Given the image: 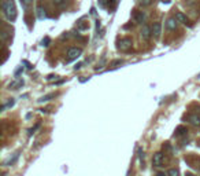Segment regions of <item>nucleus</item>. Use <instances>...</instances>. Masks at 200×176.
I'll use <instances>...</instances> for the list:
<instances>
[{"label": "nucleus", "mask_w": 200, "mask_h": 176, "mask_svg": "<svg viewBox=\"0 0 200 176\" xmlns=\"http://www.w3.org/2000/svg\"><path fill=\"white\" fill-rule=\"evenodd\" d=\"M2 10L4 13L6 18L10 22H14L17 19V8H15V3L12 0H3L2 2Z\"/></svg>", "instance_id": "obj_1"}, {"label": "nucleus", "mask_w": 200, "mask_h": 176, "mask_svg": "<svg viewBox=\"0 0 200 176\" xmlns=\"http://www.w3.org/2000/svg\"><path fill=\"white\" fill-rule=\"evenodd\" d=\"M81 54H82V48H78V47L69 48V51H67V62H71V61L77 59Z\"/></svg>", "instance_id": "obj_2"}, {"label": "nucleus", "mask_w": 200, "mask_h": 176, "mask_svg": "<svg viewBox=\"0 0 200 176\" xmlns=\"http://www.w3.org/2000/svg\"><path fill=\"white\" fill-rule=\"evenodd\" d=\"M130 47H132V40H130L129 37L121 39L118 41V50H121V51H127V50H130Z\"/></svg>", "instance_id": "obj_3"}, {"label": "nucleus", "mask_w": 200, "mask_h": 176, "mask_svg": "<svg viewBox=\"0 0 200 176\" xmlns=\"http://www.w3.org/2000/svg\"><path fill=\"white\" fill-rule=\"evenodd\" d=\"M140 34H141V37H143V40L147 41V40H150L151 36H152V29H151L148 25H144L143 28H141Z\"/></svg>", "instance_id": "obj_4"}, {"label": "nucleus", "mask_w": 200, "mask_h": 176, "mask_svg": "<svg viewBox=\"0 0 200 176\" xmlns=\"http://www.w3.org/2000/svg\"><path fill=\"white\" fill-rule=\"evenodd\" d=\"M163 161H164L163 153H155V154H154L152 163H154L155 167H162V165H163Z\"/></svg>", "instance_id": "obj_5"}, {"label": "nucleus", "mask_w": 200, "mask_h": 176, "mask_svg": "<svg viewBox=\"0 0 200 176\" xmlns=\"http://www.w3.org/2000/svg\"><path fill=\"white\" fill-rule=\"evenodd\" d=\"M151 29H152V36L155 37V39H159L160 33H162V25H160V22H155Z\"/></svg>", "instance_id": "obj_6"}, {"label": "nucleus", "mask_w": 200, "mask_h": 176, "mask_svg": "<svg viewBox=\"0 0 200 176\" xmlns=\"http://www.w3.org/2000/svg\"><path fill=\"white\" fill-rule=\"evenodd\" d=\"M188 121L195 127H200V116L199 114H189L188 116Z\"/></svg>", "instance_id": "obj_7"}, {"label": "nucleus", "mask_w": 200, "mask_h": 176, "mask_svg": "<svg viewBox=\"0 0 200 176\" xmlns=\"http://www.w3.org/2000/svg\"><path fill=\"white\" fill-rule=\"evenodd\" d=\"M22 85H23V80H22V78H15L14 81L10 83L8 88L10 89H18V88L22 87Z\"/></svg>", "instance_id": "obj_8"}, {"label": "nucleus", "mask_w": 200, "mask_h": 176, "mask_svg": "<svg viewBox=\"0 0 200 176\" xmlns=\"http://www.w3.org/2000/svg\"><path fill=\"white\" fill-rule=\"evenodd\" d=\"M177 22H178V21L175 19V18H169L166 21V28H167L169 30H175V29H177Z\"/></svg>", "instance_id": "obj_9"}, {"label": "nucleus", "mask_w": 200, "mask_h": 176, "mask_svg": "<svg viewBox=\"0 0 200 176\" xmlns=\"http://www.w3.org/2000/svg\"><path fill=\"white\" fill-rule=\"evenodd\" d=\"M36 14H37V18H39V19H44V18H45V17H47L45 10H44L41 6H39V7H37V8H36Z\"/></svg>", "instance_id": "obj_10"}, {"label": "nucleus", "mask_w": 200, "mask_h": 176, "mask_svg": "<svg viewBox=\"0 0 200 176\" xmlns=\"http://www.w3.org/2000/svg\"><path fill=\"white\" fill-rule=\"evenodd\" d=\"M134 18H136V22L143 23L144 21H145V14H144V11H137L136 15H134Z\"/></svg>", "instance_id": "obj_11"}, {"label": "nucleus", "mask_w": 200, "mask_h": 176, "mask_svg": "<svg viewBox=\"0 0 200 176\" xmlns=\"http://www.w3.org/2000/svg\"><path fill=\"white\" fill-rule=\"evenodd\" d=\"M175 19H177L178 22H182V23H187L188 22V18L182 13H177V14H175Z\"/></svg>", "instance_id": "obj_12"}, {"label": "nucleus", "mask_w": 200, "mask_h": 176, "mask_svg": "<svg viewBox=\"0 0 200 176\" xmlns=\"http://www.w3.org/2000/svg\"><path fill=\"white\" fill-rule=\"evenodd\" d=\"M188 129L185 128V127H178L177 129H175V135L177 136H182V135H187Z\"/></svg>", "instance_id": "obj_13"}, {"label": "nucleus", "mask_w": 200, "mask_h": 176, "mask_svg": "<svg viewBox=\"0 0 200 176\" xmlns=\"http://www.w3.org/2000/svg\"><path fill=\"white\" fill-rule=\"evenodd\" d=\"M32 3H33V0H21V4H22V7H23L25 10L29 8Z\"/></svg>", "instance_id": "obj_14"}, {"label": "nucleus", "mask_w": 200, "mask_h": 176, "mask_svg": "<svg viewBox=\"0 0 200 176\" xmlns=\"http://www.w3.org/2000/svg\"><path fill=\"white\" fill-rule=\"evenodd\" d=\"M123 63V61L122 59H115V61H112L111 63H110V66H112V68H117L118 65H122Z\"/></svg>", "instance_id": "obj_15"}, {"label": "nucleus", "mask_w": 200, "mask_h": 176, "mask_svg": "<svg viewBox=\"0 0 200 176\" xmlns=\"http://www.w3.org/2000/svg\"><path fill=\"white\" fill-rule=\"evenodd\" d=\"M14 103H15V101H14V99H10V101L6 103V105H3L2 109L4 110V109H7V108H11V106H14Z\"/></svg>", "instance_id": "obj_16"}, {"label": "nucleus", "mask_w": 200, "mask_h": 176, "mask_svg": "<svg viewBox=\"0 0 200 176\" xmlns=\"http://www.w3.org/2000/svg\"><path fill=\"white\" fill-rule=\"evenodd\" d=\"M89 28V23H78V26H77V29L78 30H85V29H88Z\"/></svg>", "instance_id": "obj_17"}, {"label": "nucleus", "mask_w": 200, "mask_h": 176, "mask_svg": "<svg viewBox=\"0 0 200 176\" xmlns=\"http://www.w3.org/2000/svg\"><path fill=\"white\" fill-rule=\"evenodd\" d=\"M51 98H54V94H50V95L43 96V98H40V99H39V102H47V101H50Z\"/></svg>", "instance_id": "obj_18"}, {"label": "nucleus", "mask_w": 200, "mask_h": 176, "mask_svg": "<svg viewBox=\"0 0 200 176\" xmlns=\"http://www.w3.org/2000/svg\"><path fill=\"white\" fill-rule=\"evenodd\" d=\"M167 176H180V172L178 169H170L167 172Z\"/></svg>", "instance_id": "obj_19"}, {"label": "nucleus", "mask_w": 200, "mask_h": 176, "mask_svg": "<svg viewBox=\"0 0 200 176\" xmlns=\"http://www.w3.org/2000/svg\"><path fill=\"white\" fill-rule=\"evenodd\" d=\"M107 3H110V0H99V6L102 7V8L107 7Z\"/></svg>", "instance_id": "obj_20"}, {"label": "nucleus", "mask_w": 200, "mask_h": 176, "mask_svg": "<svg viewBox=\"0 0 200 176\" xmlns=\"http://www.w3.org/2000/svg\"><path fill=\"white\" fill-rule=\"evenodd\" d=\"M117 4H118V0H111V6H110V10H115Z\"/></svg>", "instance_id": "obj_21"}, {"label": "nucleus", "mask_w": 200, "mask_h": 176, "mask_svg": "<svg viewBox=\"0 0 200 176\" xmlns=\"http://www.w3.org/2000/svg\"><path fill=\"white\" fill-rule=\"evenodd\" d=\"M50 41H51L50 37H45V39L43 40V46H44V47H48V46H50Z\"/></svg>", "instance_id": "obj_22"}, {"label": "nucleus", "mask_w": 200, "mask_h": 176, "mask_svg": "<svg viewBox=\"0 0 200 176\" xmlns=\"http://www.w3.org/2000/svg\"><path fill=\"white\" fill-rule=\"evenodd\" d=\"M37 128H39V124H37V125L34 127V128H30V129H29V136H30V135H33V132H34V131H36Z\"/></svg>", "instance_id": "obj_23"}, {"label": "nucleus", "mask_w": 200, "mask_h": 176, "mask_svg": "<svg viewBox=\"0 0 200 176\" xmlns=\"http://www.w3.org/2000/svg\"><path fill=\"white\" fill-rule=\"evenodd\" d=\"M141 4H143V6H150L151 4V0H141Z\"/></svg>", "instance_id": "obj_24"}, {"label": "nucleus", "mask_w": 200, "mask_h": 176, "mask_svg": "<svg viewBox=\"0 0 200 176\" xmlns=\"http://www.w3.org/2000/svg\"><path fill=\"white\" fill-rule=\"evenodd\" d=\"M52 2L55 3V4H62V3H63L64 0H52Z\"/></svg>", "instance_id": "obj_25"}, {"label": "nucleus", "mask_w": 200, "mask_h": 176, "mask_svg": "<svg viewBox=\"0 0 200 176\" xmlns=\"http://www.w3.org/2000/svg\"><path fill=\"white\" fill-rule=\"evenodd\" d=\"M48 80H54V78H56V76H54V74H50V76H48Z\"/></svg>", "instance_id": "obj_26"}, {"label": "nucleus", "mask_w": 200, "mask_h": 176, "mask_svg": "<svg viewBox=\"0 0 200 176\" xmlns=\"http://www.w3.org/2000/svg\"><path fill=\"white\" fill-rule=\"evenodd\" d=\"M156 176H164V173H158Z\"/></svg>", "instance_id": "obj_27"}, {"label": "nucleus", "mask_w": 200, "mask_h": 176, "mask_svg": "<svg viewBox=\"0 0 200 176\" xmlns=\"http://www.w3.org/2000/svg\"><path fill=\"white\" fill-rule=\"evenodd\" d=\"M185 176H195V175H192V173H187V175H185Z\"/></svg>", "instance_id": "obj_28"}]
</instances>
